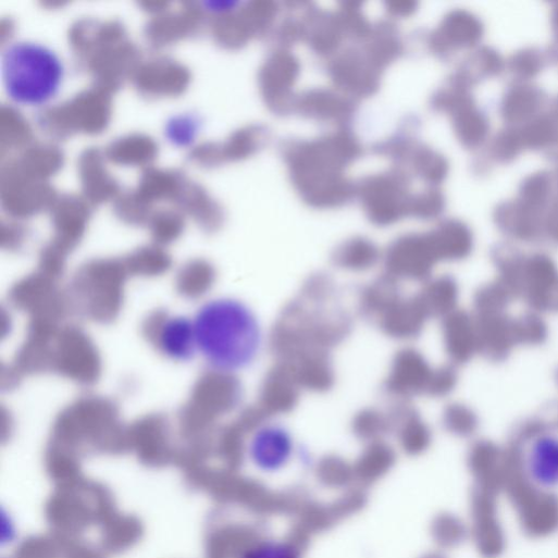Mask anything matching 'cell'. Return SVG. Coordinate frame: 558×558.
Listing matches in <instances>:
<instances>
[{"mask_svg":"<svg viewBox=\"0 0 558 558\" xmlns=\"http://www.w3.org/2000/svg\"><path fill=\"white\" fill-rule=\"evenodd\" d=\"M301 390L290 369L277 362L263 381L259 408L270 418L287 414L297 407Z\"/></svg>","mask_w":558,"mask_h":558,"instance_id":"9c48e42d","label":"cell"},{"mask_svg":"<svg viewBox=\"0 0 558 558\" xmlns=\"http://www.w3.org/2000/svg\"><path fill=\"white\" fill-rule=\"evenodd\" d=\"M171 126L172 128L170 132H175L172 133L170 138L176 142H181L182 145L194 139L197 131L196 122L194 120L189 121L184 119V121H176L174 124H171Z\"/></svg>","mask_w":558,"mask_h":558,"instance_id":"d6986e66","label":"cell"},{"mask_svg":"<svg viewBox=\"0 0 558 558\" xmlns=\"http://www.w3.org/2000/svg\"><path fill=\"white\" fill-rule=\"evenodd\" d=\"M0 73L8 97L16 104L39 107L60 92L65 69L50 48L30 41L13 42L0 58Z\"/></svg>","mask_w":558,"mask_h":558,"instance_id":"3957f363","label":"cell"},{"mask_svg":"<svg viewBox=\"0 0 558 558\" xmlns=\"http://www.w3.org/2000/svg\"><path fill=\"white\" fill-rule=\"evenodd\" d=\"M293 448L292 435L285 427L264 423L255 430L249 455L259 468L277 470L288 462Z\"/></svg>","mask_w":558,"mask_h":558,"instance_id":"8fae6325","label":"cell"},{"mask_svg":"<svg viewBox=\"0 0 558 558\" xmlns=\"http://www.w3.org/2000/svg\"><path fill=\"white\" fill-rule=\"evenodd\" d=\"M432 370L422 354L411 347L400 349L394 357L385 380V390L400 401L425 394Z\"/></svg>","mask_w":558,"mask_h":558,"instance_id":"8992f818","label":"cell"},{"mask_svg":"<svg viewBox=\"0 0 558 558\" xmlns=\"http://www.w3.org/2000/svg\"><path fill=\"white\" fill-rule=\"evenodd\" d=\"M520 456L534 484L544 489L558 486V434L546 431L533 434Z\"/></svg>","mask_w":558,"mask_h":558,"instance_id":"52a82bcc","label":"cell"},{"mask_svg":"<svg viewBox=\"0 0 558 558\" xmlns=\"http://www.w3.org/2000/svg\"><path fill=\"white\" fill-rule=\"evenodd\" d=\"M501 489L517 510L520 525L526 535L545 537L558 529L557 496L530 480L520 454L504 466Z\"/></svg>","mask_w":558,"mask_h":558,"instance_id":"277c9868","label":"cell"},{"mask_svg":"<svg viewBox=\"0 0 558 558\" xmlns=\"http://www.w3.org/2000/svg\"><path fill=\"white\" fill-rule=\"evenodd\" d=\"M238 558H299V554L287 543L265 541L249 546Z\"/></svg>","mask_w":558,"mask_h":558,"instance_id":"ac0fdd59","label":"cell"},{"mask_svg":"<svg viewBox=\"0 0 558 558\" xmlns=\"http://www.w3.org/2000/svg\"><path fill=\"white\" fill-rule=\"evenodd\" d=\"M154 339L160 354L174 362H189L199 354L194 320L185 315L165 318Z\"/></svg>","mask_w":558,"mask_h":558,"instance_id":"30bf717a","label":"cell"},{"mask_svg":"<svg viewBox=\"0 0 558 558\" xmlns=\"http://www.w3.org/2000/svg\"><path fill=\"white\" fill-rule=\"evenodd\" d=\"M285 363L302 390L325 393L335 383L330 352H309Z\"/></svg>","mask_w":558,"mask_h":558,"instance_id":"4fadbf2b","label":"cell"},{"mask_svg":"<svg viewBox=\"0 0 558 558\" xmlns=\"http://www.w3.org/2000/svg\"><path fill=\"white\" fill-rule=\"evenodd\" d=\"M193 320L198 352L216 373L235 375L259 357L262 327L245 302L230 297L214 298L204 302Z\"/></svg>","mask_w":558,"mask_h":558,"instance_id":"6da1fadb","label":"cell"},{"mask_svg":"<svg viewBox=\"0 0 558 558\" xmlns=\"http://www.w3.org/2000/svg\"><path fill=\"white\" fill-rule=\"evenodd\" d=\"M435 258L429 237L406 235L396 239L384 253L385 274L398 282L425 281Z\"/></svg>","mask_w":558,"mask_h":558,"instance_id":"5b68a950","label":"cell"},{"mask_svg":"<svg viewBox=\"0 0 558 558\" xmlns=\"http://www.w3.org/2000/svg\"><path fill=\"white\" fill-rule=\"evenodd\" d=\"M402 297L399 282L387 274L376 278L360 293V314L376 324L383 314Z\"/></svg>","mask_w":558,"mask_h":558,"instance_id":"5bb4252c","label":"cell"},{"mask_svg":"<svg viewBox=\"0 0 558 558\" xmlns=\"http://www.w3.org/2000/svg\"><path fill=\"white\" fill-rule=\"evenodd\" d=\"M448 290H450V288H448L447 283L433 281L425 284L420 294L417 295V298L429 317L439 313L446 308L450 297Z\"/></svg>","mask_w":558,"mask_h":558,"instance_id":"e0dca14e","label":"cell"},{"mask_svg":"<svg viewBox=\"0 0 558 558\" xmlns=\"http://www.w3.org/2000/svg\"><path fill=\"white\" fill-rule=\"evenodd\" d=\"M497 493L478 486L473 498L474 535L485 558H496L505 549L506 538L497 513Z\"/></svg>","mask_w":558,"mask_h":558,"instance_id":"ba28073f","label":"cell"},{"mask_svg":"<svg viewBox=\"0 0 558 558\" xmlns=\"http://www.w3.org/2000/svg\"><path fill=\"white\" fill-rule=\"evenodd\" d=\"M381 259V252L375 244L364 238H352L342 244L332 257L336 268L352 273L372 270Z\"/></svg>","mask_w":558,"mask_h":558,"instance_id":"9a60e30c","label":"cell"},{"mask_svg":"<svg viewBox=\"0 0 558 558\" xmlns=\"http://www.w3.org/2000/svg\"><path fill=\"white\" fill-rule=\"evenodd\" d=\"M429 318L417 296L401 297L376 322L383 334L397 340L418 337Z\"/></svg>","mask_w":558,"mask_h":558,"instance_id":"7c38bea8","label":"cell"},{"mask_svg":"<svg viewBox=\"0 0 558 558\" xmlns=\"http://www.w3.org/2000/svg\"><path fill=\"white\" fill-rule=\"evenodd\" d=\"M393 427L389 412L374 408L363 409L354 418V429L364 437L379 436Z\"/></svg>","mask_w":558,"mask_h":558,"instance_id":"2e32d148","label":"cell"},{"mask_svg":"<svg viewBox=\"0 0 558 558\" xmlns=\"http://www.w3.org/2000/svg\"><path fill=\"white\" fill-rule=\"evenodd\" d=\"M335 290L303 287L300 296L282 312L271 334L277 362H288L309 352H330L350 333L351 321L332 307Z\"/></svg>","mask_w":558,"mask_h":558,"instance_id":"7a4b0ae2","label":"cell"}]
</instances>
